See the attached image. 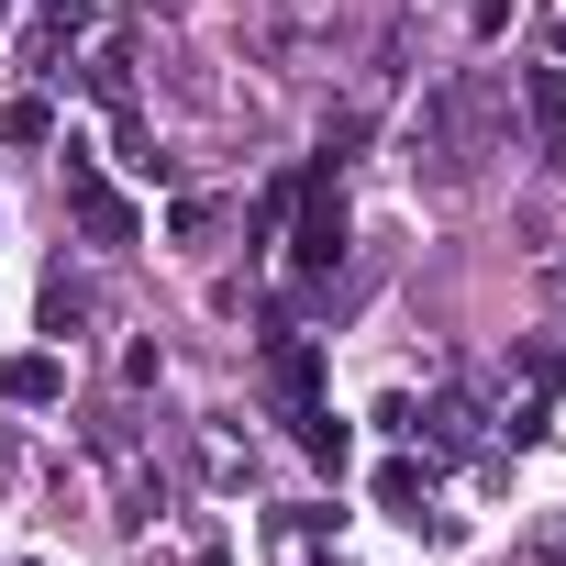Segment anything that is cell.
<instances>
[{
  "label": "cell",
  "mask_w": 566,
  "mask_h": 566,
  "mask_svg": "<svg viewBox=\"0 0 566 566\" xmlns=\"http://www.w3.org/2000/svg\"><path fill=\"white\" fill-rule=\"evenodd\" d=\"M378 511H389V522H422V511H433V478H422L411 455H389V467H378Z\"/></svg>",
  "instance_id": "cell-5"
},
{
  "label": "cell",
  "mask_w": 566,
  "mask_h": 566,
  "mask_svg": "<svg viewBox=\"0 0 566 566\" xmlns=\"http://www.w3.org/2000/svg\"><path fill=\"white\" fill-rule=\"evenodd\" d=\"M67 211H78V233H90V244H134V233H145V222H134V200L101 178V156H90V145H67Z\"/></svg>",
  "instance_id": "cell-3"
},
{
  "label": "cell",
  "mask_w": 566,
  "mask_h": 566,
  "mask_svg": "<svg viewBox=\"0 0 566 566\" xmlns=\"http://www.w3.org/2000/svg\"><path fill=\"white\" fill-rule=\"evenodd\" d=\"M301 222H290V266L301 277H334V255H345V189H334V167H301V200H290Z\"/></svg>",
  "instance_id": "cell-2"
},
{
  "label": "cell",
  "mask_w": 566,
  "mask_h": 566,
  "mask_svg": "<svg viewBox=\"0 0 566 566\" xmlns=\"http://www.w3.org/2000/svg\"><path fill=\"white\" fill-rule=\"evenodd\" d=\"M67 323H90V290H67V277H56V290H45V334H67Z\"/></svg>",
  "instance_id": "cell-8"
},
{
  "label": "cell",
  "mask_w": 566,
  "mask_h": 566,
  "mask_svg": "<svg viewBox=\"0 0 566 566\" xmlns=\"http://www.w3.org/2000/svg\"><path fill=\"white\" fill-rule=\"evenodd\" d=\"M555 34H566V23H555Z\"/></svg>",
  "instance_id": "cell-9"
},
{
  "label": "cell",
  "mask_w": 566,
  "mask_h": 566,
  "mask_svg": "<svg viewBox=\"0 0 566 566\" xmlns=\"http://www.w3.org/2000/svg\"><path fill=\"white\" fill-rule=\"evenodd\" d=\"M266 389H277L290 444H301L312 467H345V422H334V400H323V345H312V334H277V345H266Z\"/></svg>",
  "instance_id": "cell-1"
},
{
  "label": "cell",
  "mask_w": 566,
  "mask_h": 566,
  "mask_svg": "<svg viewBox=\"0 0 566 566\" xmlns=\"http://www.w3.org/2000/svg\"><path fill=\"white\" fill-rule=\"evenodd\" d=\"M0 145H56V101H0Z\"/></svg>",
  "instance_id": "cell-7"
},
{
  "label": "cell",
  "mask_w": 566,
  "mask_h": 566,
  "mask_svg": "<svg viewBox=\"0 0 566 566\" xmlns=\"http://www.w3.org/2000/svg\"><path fill=\"white\" fill-rule=\"evenodd\" d=\"M56 389H67V367H56V356H0V400H12V411H45Z\"/></svg>",
  "instance_id": "cell-4"
},
{
  "label": "cell",
  "mask_w": 566,
  "mask_h": 566,
  "mask_svg": "<svg viewBox=\"0 0 566 566\" xmlns=\"http://www.w3.org/2000/svg\"><path fill=\"white\" fill-rule=\"evenodd\" d=\"M522 112L533 134H566V67H522Z\"/></svg>",
  "instance_id": "cell-6"
}]
</instances>
